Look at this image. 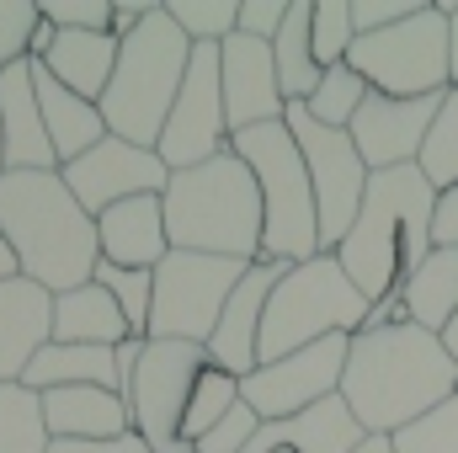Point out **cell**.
<instances>
[{"instance_id":"24","label":"cell","mask_w":458,"mask_h":453,"mask_svg":"<svg viewBox=\"0 0 458 453\" xmlns=\"http://www.w3.org/2000/svg\"><path fill=\"white\" fill-rule=\"evenodd\" d=\"M21 384L32 395H48V389H75V384H91V389H117L123 395V368H117V346H70V341H48Z\"/></svg>"},{"instance_id":"43","label":"cell","mask_w":458,"mask_h":453,"mask_svg":"<svg viewBox=\"0 0 458 453\" xmlns=\"http://www.w3.org/2000/svg\"><path fill=\"white\" fill-rule=\"evenodd\" d=\"M48 453H149V443L139 432H128L117 443H48Z\"/></svg>"},{"instance_id":"38","label":"cell","mask_w":458,"mask_h":453,"mask_svg":"<svg viewBox=\"0 0 458 453\" xmlns=\"http://www.w3.org/2000/svg\"><path fill=\"white\" fill-rule=\"evenodd\" d=\"M32 27H38V0H0V75L27 59Z\"/></svg>"},{"instance_id":"3","label":"cell","mask_w":458,"mask_h":453,"mask_svg":"<svg viewBox=\"0 0 458 453\" xmlns=\"http://www.w3.org/2000/svg\"><path fill=\"white\" fill-rule=\"evenodd\" d=\"M0 240L16 251L21 278L70 294L97 278V219L75 203L59 171H0Z\"/></svg>"},{"instance_id":"9","label":"cell","mask_w":458,"mask_h":453,"mask_svg":"<svg viewBox=\"0 0 458 453\" xmlns=\"http://www.w3.org/2000/svg\"><path fill=\"white\" fill-rule=\"evenodd\" d=\"M256 267V261H250ZM245 261L229 256H198V251H171L155 267V304H149V341H192L208 346L229 294L250 272Z\"/></svg>"},{"instance_id":"42","label":"cell","mask_w":458,"mask_h":453,"mask_svg":"<svg viewBox=\"0 0 458 453\" xmlns=\"http://www.w3.org/2000/svg\"><path fill=\"white\" fill-rule=\"evenodd\" d=\"M432 245H458V187L437 192V209H432Z\"/></svg>"},{"instance_id":"31","label":"cell","mask_w":458,"mask_h":453,"mask_svg":"<svg viewBox=\"0 0 458 453\" xmlns=\"http://www.w3.org/2000/svg\"><path fill=\"white\" fill-rule=\"evenodd\" d=\"M165 16L182 27V38L198 48V43H229L234 27H240V0H160Z\"/></svg>"},{"instance_id":"35","label":"cell","mask_w":458,"mask_h":453,"mask_svg":"<svg viewBox=\"0 0 458 453\" xmlns=\"http://www.w3.org/2000/svg\"><path fill=\"white\" fill-rule=\"evenodd\" d=\"M310 43H315V64L331 70L346 64L352 43H357V27H352V0H315V16H310Z\"/></svg>"},{"instance_id":"18","label":"cell","mask_w":458,"mask_h":453,"mask_svg":"<svg viewBox=\"0 0 458 453\" xmlns=\"http://www.w3.org/2000/svg\"><path fill=\"white\" fill-rule=\"evenodd\" d=\"M38 400H43V427L54 443H117L133 432V411L117 389L75 384V389H48Z\"/></svg>"},{"instance_id":"32","label":"cell","mask_w":458,"mask_h":453,"mask_svg":"<svg viewBox=\"0 0 458 453\" xmlns=\"http://www.w3.org/2000/svg\"><path fill=\"white\" fill-rule=\"evenodd\" d=\"M362 102H368V81H362L352 64H331V70L320 75L315 97L304 102V113L315 117V123H326V128H352V117H357Z\"/></svg>"},{"instance_id":"36","label":"cell","mask_w":458,"mask_h":453,"mask_svg":"<svg viewBox=\"0 0 458 453\" xmlns=\"http://www.w3.org/2000/svg\"><path fill=\"white\" fill-rule=\"evenodd\" d=\"M389 443H394V453H458V389L443 406H432L421 422L394 432Z\"/></svg>"},{"instance_id":"39","label":"cell","mask_w":458,"mask_h":453,"mask_svg":"<svg viewBox=\"0 0 458 453\" xmlns=\"http://www.w3.org/2000/svg\"><path fill=\"white\" fill-rule=\"evenodd\" d=\"M256 432H261V416H256V411L240 400L225 422H219V427H208V432L198 438V449H192V453H245Z\"/></svg>"},{"instance_id":"48","label":"cell","mask_w":458,"mask_h":453,"mask_svg":"<svg viewBox=\"0 0 458 453\" xmlns=\"http://www.w3.org/2000/svg\"><path fill=\"white\" fill-rule=\"evenodd\" d=\"M357 453H394V443H389V438H368Z\"/></svg>"},{"instance_id":"27","label":"cell","mask_w":458,"mask_h":453,"mask_svg":"<svg viewBox=\"0 0 458 453\" xmlns=\"http://www.w3.org/2000/svg\"><path fill=\"white\" fill-rule=\"evenodd\" d=\"M400 310H405L411 326H421L432 337L454 321L458 315V245H432V256L400 288Z\"/></svg>"},{"instance_id":"47","label":"cell","mask_w":458,"mask_h":453,"mask_svg":"<svg viewBox=\"0 0 458 453\" xmlns=\"http://www.w3.org/2000/svg\"><path fill=\"white\" fill-rule=\"evenodd\" d=\"M11 278H21V267H16V251L0 240V283H11Z\"/></svg>"},{"instance_id":"40","label":"cell","mask_w":458,"mask_h":453,"mask_svg":"<svg viewBox=\"0 0 458 453\" xmlns=\"http://www.w3.org/2000/svg\"><path fill=\"white\" fill-rule=\"evenodd\" d=\"M427 0H352V27L357 38L368 32H384V27H400L405 16H416Z\"/></svg>"},{"instance_id":"34","label":"cell","mask_w":458,"mask_h":453,"mask_svg":"<svg viewBox=\"0 0 458 453\" xmlns=\"http://www.w3.org/2000/svg\"><path fill=\"white\" fill-rule=\"evenodd\" d=\"M421 171H427V182L443 192V187H458V86L443 97V107H437V123H432V133H427V150H421V160H416Z\"/></svg>"},{"instance_id":"28","label":"cell","mask_w":458,"mask_h":453,"mask_svg":"<svg viewBox=\"0 0 458 453\" xmlns=\"http://www.w3.org/2000/svg\"><path fill=\"white\" fill-rule=\"evenodd\" d=\"M310 16H315V0H288V21L283 32L272 38V64H277V86H283V102H310L315 86H320V64H315V43H310Z\"/></svg>"},{"instance_id":"21","label":"cell","mask_w":458,"mask_h":453,"mask_svg":"<svg viewBox=\"0 0 458 453\" xmlns=\"http://www.w3.org/2000/svg\"><path fill=\"white\" fill-rule=\"evenodd\" d=\"M0 150H5V171H59L27 59L0 75Z\"/></svg>"},{"instance_id":"8","label":"cell","mask_w":458,"mask_h":453,"mask_svg":"<svg viewBox=\"0 0 458 453\" xmlns=\"http://www.w3.org/2000/svg\"><path fill=\"white\" fill-rule=\"evenodd\" d=\"M346 64L368 81L378 97H443L454 91V59H448V16L437 0H427L400 27L368 32L352 43Z\"/></svg>"},{"instance_id":"26","label":"cell","mask_w":458,"mask_h":453,"mask_svg":"<svg viewBox=\"0 0 458 453\" xmlns=\"http://www.w3.org/2000/svg\"><path fill=\"white\" fill-rule=\"evenodd\" d=\"M54 341H70V346H123L128 337V321L113 304V294L91 278L70 294H54Z\"/></svg>"},{"instance_id":"44","label":"cell","mask_w":458,"mask_h":453,"mask_svg":"<svg viewBox=\"0 0 458 453\" xmlns=\"http://www.w3.org/2000/svg\"><path fill=\"white\" fill-rule=\"evenodd\" d=\"M54 38H59V27L38 16V27H32V43H27V59H48V48H54Z\"/></svg>"},{"instance_id":"45","label":"cell","mask_w":458,"mask_h":453,"mask_svg":"<svg viewBox=\"0 0 458 453\" xmlns=\"http://www.w3.org/2000/svg\"><path fill=\"white\" fill-rule=\"evenodd\" d=\"M437 11L448 16V59H454V86H458V0H437Z\"/></svg>"},{"instance_id":"11","label":"cell","mask_w":458,"mask_h":453,"mask_svg":"<svg viewBox=\"0 0 458 453\" xmlns=\"http://www.w3.org/2000/svg\"><path fill=\"white\" fill-rule=\"evenodd\" d=\"M288 133L304 155V171H310V187H315V209H320V251H336L346 240V229L357 225V209H362V192H368V166L352 144L346 128H326L304 113V102H293L288 113Z\"/></svg>"},{"instance_id":"10","label":"cell","mask_w":458,"mask_h":453,"mask_svg":"<svg viewBox=\"0 0 458 453\" xmlns=\"http://www.w3.org/2000/svg\"><path fill=\"white\" fill-rule=\"evenodd\" d=\"M203 363H208V346H192V341H144L139 346L123 400L133 411V432L149 443V453H192L182 443V411H187V395H192Z\"/></svg>"},{"instance_id":"19","label":"cell","mask_w":458,"mask_h":453,"mask_svg":"<svg viewBox=\"0 0 458 453\" xmlns=\"http://www.w3.org/2000/svg\"><path fill=\"white\" fill-rule=\"evenodd\" d=\"M54 341V294L32 278L0 283V384H21L27 363Z\"/></svg>"},{"instance_id":"16","label":"cell","mask_w":458,"mask_h":453,"mask_svg":"<svg viewBox=\"0 0 458 453\" xmlns=\"http://www.w3.org/2000/svg\"><path fill=\"white\" fill-rule=\"evenodd\" d=\"M219 86H225L229 139L245 128L283 123V113H288L283 86H277V64H272V43H256L240 32L229 43H219Z\"/></svg>"},{"instance_id":"4","label":"cell","mask_w":458,"mask_h":453,"mask_svg":"<svg viewBox=\"0 0 458 453\" xmlns=\"http://www.w3.org/2000/svg\"><path fill=\"white\" fill-rule=\"evenodd\" d=\"M160 209H165L171 251L229 256L245 267L261 261V187L234 150L192 166V171H171Z\"/></svg>"},{"instance_id":"25","label":"cell","mask_w":458,"mask_h":453,"mask_svg":"<svg viewBox=\"0 0 458 453\" xmlns=\"http://www.w3.org/2000/svg\"><path fill=\"white\" fill-rule=\"evenodd\" d=\"M32 64H43L64 91H75L86 102H102L117 64V38L113 32H59L48 59H32Z\"/></svg>"},{"instance_id":"22","label":"cell","mask_w":458,"mask_h":453,"mask_svg":"<svg viewBox=\"0 0 458 453\" xmlns=\"http://www.w3.org/2000/svg\"><path fill=\"white\" fill-rule=\"evenodd\" d=\"M97 245H102V261L107 267L155 272L171 256L160 198H128V203H113L107 214H97Z\"/></svg>"},{"instance_id":"33","label":"cell","mask_w":458,"mask_h":453,"mask_svg":"<svg viewBox=\"0 0 458 453\" xmlns=\"http://www.w3.org/2000/svg\"><path fill=\"white\" fill-rule=\"evenodd\" d=\"M97 283L113 294V304L128 321V337L149 341V304H155V272H128V267H97Z\"/></svg>"},{"instance_id":"30","label":"cell","mask_w":458,"mask_h":453,"mask_svg":"<svg viewBox=\"0 0 458 453\" xmlns=\"http://www.w3.org/2000/svg\"><path fill=\"white\" fill-rule=\"evenodd\" d=\"M43 400L27 384H0V453H48Z\"/></svg>"},{"instance_id":"2","label":"cell","mask_w":458,"mask_h":453,"mask_svg":"<svg viewBox=\"0 0 458 453\" xmlns=\"http://www.w3.org/2000/svg\"><path fill=\"white\" fill-rule=\"evenodd\" d=\"M432 209H437V187L427 182L421 166H394L368 176L357 225L331 251L368 304L400 299L411 272L432 256Z\"/></svg>"},{"instance_id":"41","label":"cell","mask_w":458,"mask_h":453,"mask_svg":"<svg viewBox=\"0 0 458 453\" xmlns=\"http://www.w3.org/2000/svg\"><path fill=\"white\" fill-rule=\"evenodd\" d=\"M288 21V0H240V38H256V43H272Z\"/></svg>"},{"instance_id":"20","label":"cell","mask_w":458,"mask_h":453,"mask_svg":"<svg viewBox=\"0 0 458 453\" xmlns=\"http://www.w3.org/2000/svg\"><path fill=\"white\" fill-rule=\"evenodd\" d=\"M362 443H368L362 422L352 416L342 395H331L288 422H261V432L250 438L245 453H357Z\"/></svg>"},{"instance_id":"5","label":"cell","mask_w":458,"mask_h":453,"mask_svg":"<svg viewBox=\"0 0 458 453\" xmlns=\"http://www.w3.org/2000/svg\"><path fill=\"white\" fill-rule=\"evenodd\" d=\"M187 64H192V43L182 38V27L165 16V5L133 32L117 43V64L113 81L102 91V123L113 139L128 144H144L155 150L160 144V128L176 107V91L187 81Z\"/></svg>"},{"instance_id":"29","label":"cell","mask_w":458,"mask_h":453,"mask_svg":"<svg viewBox=\"0 0 458 453\" xmlns=\"http://www.w3.org/2000/svg\"><path fill=\"white\" fill-rule=\"evenodd\" d=\"M234 406H240V379L219 363H203V373H198V384L187 395V411H182V443L198 449V438L208 427H219Z\"/></svg>"},{"instance_id":"6","label":"cell","mask_w":458,"mask_h":453,"mask_svg":"<svg viewBox=\"0 0 458 453\" xmlns=\"http://www.w3.org/2000/svg\"><path fill=\"white\" fill-rule=\"evenodd\" d=\"M229 150L250 166L261 187V261L299 267L320 256V209H315V187H310V171L288 123L245 128L229 139Z\"/></svg>"},{"instance_id":"23","label":"cell","mask_w":458,"mask_h":453,"mask_svg":"<svg viewBox=\"0 0 458 453\" xmlns=\"http://www.w3.org/2000/svg\"><path fill=\"white\" fill-rule=\"evenodd\" d=\"M27 64H32V59H27ZM32 91H38V113H43V128H48V144H54L59 166L81 160L86 150H97V144L107 139L102 107L86 102V97H75V91H64L43 64H32Z\"/></svg>"},{"instance_id":"14","label":"cell","mask_w":458,"mask_h":453,"mask_svg":"<svg viewBox=\"0 0 458 453\" xmlns=\"http://www.w3.org/2000/svg\"><path fill=\"white\" fill-rule=\"evenodd\" d=\"M59 176H64V187L75 192V203H81L91 219L107 214L113 203H128V198H160L165 182H171V171H165V160H160L155 150L128 144V139H113V133H107L97 150H86L81 160L59 166Z\"/></svg>"},{"instance_id":"46","label":"cell","mask_w":458,"mask_h":453,"mask_svg":"<svg viewBox=\"0 0 458 453\" xmlns=\"http://www.w3.org/2000/svg\"><path fill=\"white\" fill-rule=\"evenodd\" d=\"M437 341H443V352H448V363L458 368V315L448 321V326H443V331H437Z\"/></svg>"},{"instance_id":"1","label":"cell","mask_w":458,"mask_h":453,"mask_svg":"<svg viewBox=\"0 0 458 453\" xmlns=\"http://www.w3.org/2000/svg\"><path fill=\"white\" fill-rule=\"evenodd\" d=\"M458 389V368L448 363L443 341L411 321L394 326H362L352 337L342 373V400L362 422L368 438H394L411 422H421L432 406H443Z\"/></svg>"},{"instance_id":"15","label":"cell","mask_w":458,"mask_h":453,"mask_svg":"<svg viewBox=\"0 0 458 453\" xmlns=\"http://www.w3.org/2000/svg\"><path fill=\"white\" fill-rule=\"evenodd\" d=\"M448 97V91H443ZM443 97H378L368 91V102L352 117V144L362 155L368 171H394V166H416L427 150V133L437 123Z\"/></svg>"},{"instance_id":"37","label":"cell","mask_w":458,"mask_h":453,"mask_svg":"<svg viewBox=\"0 0 458 453\" xmlns=\"http://www.w3.org/2000/svg\"><path fill=\"white\" fill-rule=\"evenodd\" d=\"M38 16L59 32H113V0H38Z\"/></svg>"},{"instance_id":"17","label":"cell","mask_w":458,"mask_h":453,"mask_svg":"<svg viewBox=\"0 0 458 453\" xmlns=\"http://www.w3.org/2000/svg\"><path fill=\"white\" fill-rule=\"evenodd\" d=\"M283 272L288 267H277V261H256L240 278V288L229 294L225 315H219V326L208 337V363L229 368L234 379H245L250 368H261V315H267V299H272V288H277Z\"/></svg>"},{"instance_id":"13","label":"cell","mask_w":458,"mask_h":453,"mask_svg":"<svg viewBox=\"0 0 458 453\" xmlns=\"http://www.w3.org/2000/svg\"><path fill=\"white\" fill-rule=\"evenodd\" d=\"M229 150V117H225V86H219V48L198 43L187 81L176 91V107L160 128L155 155L165 160V171H192L214 155Z\"/></svg>"},{"instance_id":"49","label":"cell","mask_w":458,"mask_h":453,"mask_svg":"<svg viewBox=\"0 0 458 453\" xmlns=\"http://www.w3.org/2000/svg\"><path fill=\"white\" fill-rule=\"evenodd\" d=\"M0 171H5V150H0Z\"/></svg>"},{"instance_id":"7","label":"cell","mask_w":458,"mask_h":453,"mask_svg":"<svg viewBox=\"0 0 458 453\" xmlns=\"http://www.w3.org/2000/svg\"><path fill=\"white\" fill-rule=\"evenodd\" d=\"M368 315H373V304L352 288L342 261L331 251H320L277 278L267 315H261V363H277V357L315 346L326 337H357L368 326Z\"/></svg>"},{"instance_id":"12","label":"cell","mask_w":458,"mask_h":453,"mask_svg":"<svg viewBox=\"0 0 458 453\" xmlns=\"http://www.w3.org/2000/svg\"><path fill=\"white\" fill-rule=\"evenodd\" d=\"M346 352H352V337H326L315 346H299V352L277 357V363H261L240 379V400L261 422H288V416L342 395Z\"/></svg>"}]
</instances>
